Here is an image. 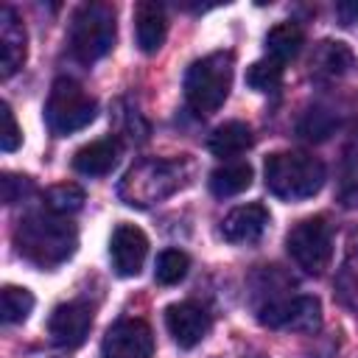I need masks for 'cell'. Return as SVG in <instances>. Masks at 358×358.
<instances>
[{
  "label": "cell",
  "instance_id": "obj_1",
  "mask_svg": "<svg viewBox=\"0 0 358 358\" xmlns=\"http://www.w3.org/2000/svg\"><path fill=\"white\" fill-rule=\"evenodd\" d=\"M14 243L25 260H31L39 268H50L64 263L76 252L78 232L64 215L45 210V213H31L20 218L14 229Z\"/></svg>",
  "mask_w": 358,
  "mask_h": 358
},
{
  "label": "cell",
  "instance_id": "obj_2",
  "mask_svg": "<svg viewBox=\"0 0 358 358\" xmlns=\"http://www.w3.org/2000/svg\"><path fill=\"white\" fill-rule=\"evenodd\" d=\"M190 159L185 157H173V159H162V157H148L134 162L120 185H117V196L120 201H126L129 207H151L165 201L168 196H173L179 187H185L190 182Z\"/></svg>",
  "mask_w": 358,
  "mask_h": 358
},
{
  "label": "cell",
  "instance_id": "obj_3",
  "mask_svg": "<svg viewBox=\"0 0 358 358\" xmlns=\"http://www.w3.org/2000/svg\"><path fill=\"white\" fill-rule=\"evenodd\" d=\"M263 179L268 193L282 201H302L322 190L327 171L324 162L305 151H277L266 157Z\"/></svg>",
  "mask_w": 358,
  "mask_h": 358
},
{
  "label": "cell",
  "instance_id": "obj_4",
  "mask_svg": "<svg viewBox=\"0 0 358 358\" xmlns=\"http://www.w3.org/2000/svg\"><path fill=\"white\" fill-rule=\"evenodd\" d=\"M235 73V56L229 50H215L193 62L185 73V101L199 115L207 117L218 112V106L227 101Z\"/></svg>",
  "mask_w": 358,
  "mask_h": 358
},
{
  "label": "cell",
  "instance_id": "obj_5",
  "mask_svg": "<svg viewBox=\"0 0 358 358\" xmlns=\"http://www.w3.org/2000/svg\"><path fill=\"white\" fill-rule=\"evenodd\" d=\"M117 36V25H115V11L106 3H84L76 8L73 20H70V31H67V45L70 53L84 62L92 64L98 59H103Z\"/></svg>",
  "mask_w": 358,
  "mask_h": 358
},
{
  "label": "cell",
  "instance_id": "obj_6",
  "mask_svg": "<svg viewBox=\"0 0 358 358\" xmlns=\"http://www.w3.org/2000/svg\"><path fill=\"white\" fill-rule=\"evenodd\" d=\"M98 115V101L73 78L62 76L50 84L45 103V123L56 137L87 129Z\"/></svg>",
  "mask_w": 358,
  "mask_h": 358
},
{
  "label": "cell",
  "instance_id": "obj_7",
  "mask_svg": "<svg viewBox=\"0 0 358 358\" xmlns=\"http://www.w3.org/2000/svg\"><path fill=\"white\" fill-rule=\"evenodd\" d=\"M285 249L291 255V260L308 271V274H324V268L333 260V229L324 218H305L299 221L288 238H285Z\"/></svg>",
  "mask_w": 358,
  "mask_h": 358
},
{
  "label": "cell",
  "instance_id": "obj_8",
  "mask_svg": "<svg viewBox=\"0 0 358 358\" xmlns=\"http://www.w3.org/2000/svg\"><path fill=\"white\" fill-rule=\"evenodd\" d=\"M260 322L280 330L294 333H316L322 327V305L316 296H291V299H271L260 308Z\"/></svg>",
  "mask_w": 358,
  "mask_h": 358
},
{
  "label": "cell",
  "instance_id": "obj_9",
  "mask_svg": "<svg viewBox=\"0 0 358 358\" xmlns=\"http://www.w3.org/2000/svg\"><path fill=\"white\" fill-rule=\"evenodd\" d=\"M151 355H154V333L143 319L115 322L101 341V358H151Z\"/></svg>",
  "mask_w": 358,
  "mask_h": 358
},
{
  "label": "cell",
  "instance_id": "obj_10",
  "mask_svg": "<svg viewBox=\"0 0 358 358\" xmlns=\"http://www.w3.org/2000/svg\"><path fill=\"white\" fill-rule=\"evenodd\" d=\"M92 327V310L84 302H64L53 308L48 319V336L62 350H76L87 341Z\"/></svg>",
  "mask_w": 358,
  "mask_h": 358
},
{
  "label": "cell",
  "instance_id": "obj_11",
  "mask_svg": "<svg viewBox=\"0 0 358 358\" xmlns=\"http://www.w3.org/2000/svg\"><path fill=\"white\" fill-rule=\"evenodd\" d=\"M109 255H112V268L120 277H137L148 255L145 232L134 224H117L109 241Z\"/></svg>",
  "mask_w": 358,
  "mask_h": 358
},
{
  "label": "cell",
  "instance_id": "obj_12",
  "mask_svg": "<svg viewBox=\"0 0 358 358\" xmlns=\"http://www.w3.org/2000/svg\"><path fill=\"white\" fill-rule=\"evenodd\" d=\"M165 327L182 350H190L210 333V316L196 302H173L165 308Z\"/></svg>",
  "mask_w": 358,
  "mask_h": 358
},
{
  "label": "cell",
  "instance_id": "obj_13",
  "mask_svg": "<svg viewBox=\"0 0 358 358\" xmlns=\"http://www.w3.org/2000/svg\"><path fill=\"white\" fill-rule=\"evenodd\" d=\"M28 56V34L11 6L0 8V76L11 78Z\"/></svg>",
  "mask_w": 358,
  "mask_h": 358
},
{
  "label": "cell",
  "instance_id": "obj_14",
  "mask_svg": "<svg viewBox=\"0 0 358 358\" xmlns=\"http://www.w3.org/2000/svg\"><path fill=\"white\" fill-rule=\"evenodd\" d=\"M268 210L263 204H241L235 210L227 213V218L221 221V235L227 243L235 246H252L263 238V232L268 229Z\"/></svg>",
  "mask_w": 358,
  "mask_h": 358
},
{
  "label": "cell",
  "instance_id": "obj_15",
  "mask_svg": "<svg viewBox=\"0 0 358 358\" xmlns=\"http://www.w3.org/2000/svg\"><path fill=\"white\" fill-rule=\"evenodd\" d=\"M120 157V140L117 137H103L92 140L90 145H81L73 157V168L84 176H106Z\"/></svg>",
  "mask_w": 358,
  "mask_h": 358
},
{
  "label": "cell",
  "instance_id": "obj_16",
  "mask_svg": "<svg viewBox=\"0 0 358 358\" xmlns=\"http://www.w3.org/2000/svg\"><path fill=\"white\" fill-rule=\"evenodd\" d=\"M134 36H137V48L143 53H157L168 36V20L162 6L157 3H140L134 8Z\"/></svg>",
  "mask_w": 358,
  "mask_h": 358
},
{
  "label": "cell",
  "instance_id": "obj_17",
  "mask_svg": "<svg viewBox=\"0 0 358 358\" xmlns=\"http://www.w3.org/2000/svg\"><path fill=\"white\" fill-rule=\"evenodd\" d=\"M355 64V53L336 39H324L313 48L310 56V73L319 78H341L344 73H350Z\"/></svg>",
  "mask_w": 358,
  "mask_h": 358
},
{
  "label": "cell",
  "instance_id": "obj_18",
  "mask_svg": "<svg viewBox=\"0 0 358 358\" xmlns=\"http://www.w3.org/2000/svg\"><path fill=\"white\" fill-rule=\"evenodd\" d=\"M336 296L338 302L358 316V232H350L344 260L336 271Z\"/></svg>",
  "mask_w": 358,
  "mask_h": 358
},
{
  "label": "cell",
  "instance_id": "obj_19",
  "mask_svg": "<svg viewBox=\"0 0 358 358\" xmlns=\"http://www.w3.org/2000/svg\"><path fill=\"white\" fill-rule=\"evenodd\" d=\"M252 143H255L252 129H249L246 123H241V120H229V123L218 126V129L210 134V140H207L210 151H213L215 157H221V159H232V157L243 154L246 148H252Z\"/></svg>",
  "mask_w": 358,
  "mask_h": 358
},
{
  "label": "cell",
  "instance_id": "obj_20",
  "mask_svg": "<svg viewBox=\"0 0 358 358\" xmlns=\"http://www.w3.org/2000/svg\"><path fill=\"white\" fill-rule=\"evenodd\" d=\"M252 185V165L249 162H224L218 165L213 173H210V190L213 196L218 199H229V196H238L243 193L246 187Z\"/></svg>",
  "mask_w": 358,
  "mask_h": 358
},
{
  "label": "cell",
  "instance_id": "obj_21",
  "mask_svg": "<svg viewBox=\"0 0 358 358\" xmlns=\"http://www.w3.org/2000/svg\"><path fill=\"white\" fill-rule=\"evenodd\" d=\"M302 45H305V34L296 22H280L266 34V53H268V59H274L280 64L299 56Z\"/></svg>",
  "mask_w": 358,
  "mask_h": 358
},
{
  "label": "cell",
  "instance_id": "obj_22",
  "mask_svg": "<svg viewBox=\"0 0 358 358\" xmlns=\"http://www.w3.org/2000/svg\"><path fill=\"white\" fill-rule=\"evenodd\" d=\"M338 126V117L324 109V106H310L302 112V117L296 120V134L302 140H310V143H322L327 140Z\"/></svg>",
  "mask_w": 358,
  "mask_h": 358
},
{
  "label": "cell",
  "instance_id": "obj_23",
  "mask_svg": "<svg viewBox=\"0 0 358 358\" xmlns=\"http://www.w3.org/2000/svg\"><path fill=\"white\" fill-rule=\"evenodd\" d=\"M341 199L347 204L358 199V123L350 129L341 148Z\"/></svg>",
  "mask_w": 358,
  "mask_h": 358
},
{
  "label": "cell",
  "instance_id": "obj_24",
  "mask_svg": "<svg viewBox=\"0 0 358 358\" xmlns=\"http://www.w3.org/2000/svg\"><path fill=\"white\" fill-rule=\"evenodd\" d=\"M45 207H48L50 213L67 218V215H73V213H78V210L84 207V190H81L78 185H73V182L53 185V187H48V193H45Z\"/></svg>",
  "mask_w": 358,
  "mask_h": 358
},
{
  "label": "cell",
  "instance_id": "obj_25",
  "mask_svg": "<svg viewBox=\"0 0 358 358\" xmlns=\"http://www.w3.org/2000/svg\"><path fill=\"white\" fill-rule=\"evenodd\" d=\"M190 268V257L182 252V249H165L157 255V263H154V280L159 285H176L179 280H185Z\"/></svg>",
  "mask_w": 358,
  "mask_h": 358
},
{
  "label": "cell",
  "instance_id": "obj_26",
  "mask_svg": "<svg viewBox=\"0 0 358 358\" xmlns=\"http://www.w3.org/2000/svg\"><path fill=\"white\" fill-rule=\"evenodd\" d=\"M246 84L255 92H274L282 84V64L274 59H257L246 67Z\"/></svg>",
  "mask_w": 358,
  "mask_h": 358
},
{
  "label": "cell",
  "instance_id": "obj_27",
  "mask_svg": "<svg viewBox=\"0 0 358 358\" xmlns=\"http://www.w3.org/2000/svg\"><path fill=\"white\" fill-rule=\"evenodd\" d=\"M34 310V294L28 288L20 285H6L3 288V322L6 324H17L25 322Z\"/></svg>",
  "mask_w": 358,
  "mask_h": 358
},
{
  "label": "cell",
  "instance_id": "obj_28",
  "mask_svg": "<svg viewBox=\"0 0 358 358\" xmlns=\"http://www.w3.org/2000/svg\"><path fill=\"white\" fill-rule=\"evenodd\" d=\"M0 115H3V134H0V145H3V151H6V154H11V151H17V148H20V143H22V131H20V126H17L14 112H11V106H8V103H0Z\"/></svg>",
  "mask_w": 358,
  "mask_h": 358
},
{
  "label": "cell",
  "instance_id": "obj_29",
  "mask_svg": "<svg viewBox=\"0 0 358 358\" xmlns=\"http://www.w3.org/2000/svg\"><path fill=\"white\" fill-rule=\"evenodd\" d=\"M31 179L28 176H17V173H3L0 179V193H3V201L6 204H14V201H22L25 193H31Z\"/></svg>",
  "mask_w": 358,
  "mask_h": 358
},
{
  "label": "cell",
  "instance_id": "obj_30",
  "mask_svg": "<svg viewBox=\"0 0 358 358\" xmlns=\"http://www.w3.org/2000/svg\"><path fill=\"white\" fill-rule=\"evenodd\" d=\"M336 14H338L341 25H352L358 20V3H338L336 6Z\"/></svg>",
  "mask_w": 358,
  "mask_h": 358
},
{
  "label": "cell",
  "instance_id": "obj_31",
  "mask_svg": "<svg viewBox=\"0 0 358 358\" xmlns=\"http://www.w3.org/2000/svg\"><path fill=\"white\" fill-rule=\"evenodd\" d=\"M252 358H260V355H252Z\"/></svg>",
  "mask_w": 358,
  "mask_h": 358
}]
</instances>
